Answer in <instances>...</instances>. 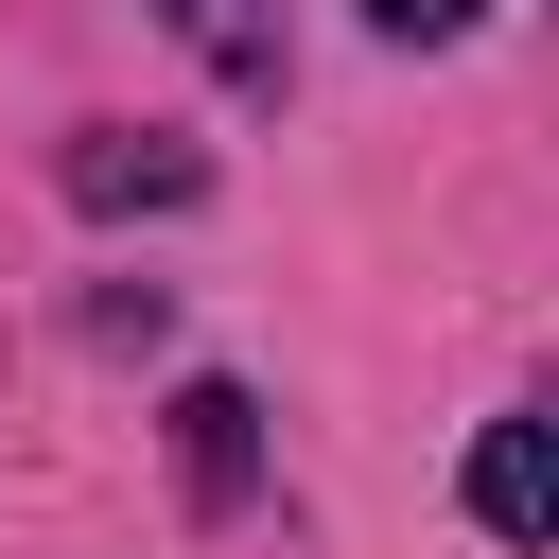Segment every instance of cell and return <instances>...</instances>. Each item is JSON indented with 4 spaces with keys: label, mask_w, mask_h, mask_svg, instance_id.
<instances>
[{
    "label": "cell",
    "mask_w": 559,
    "mask_h": 559,
    "mask_svg": "<svg viewBox=\"0 0 559 559\" xmlns=\"http://www.w3.org/2000/svg\"><path fill=\"white\" fill-rule=\"evenodd\" d=\"M175 489L192 507H245L262 489V402L245 384H175Z\"/></svg>",
    "instance_id": "1"
},
{
    "label": "cell",
    "mask_w": 559,
    "mask_h": 559,
    "mask_svg": "<svg viewBox=\"0 0 559 559\" xmlns=\"http://www.w3.org/2000/svg\"><path fill=\"white\" fill-rule=\"evenodd\" d=\"M472 524H489V542H542V524H559V472H542V419H489V437H472Z\"/></svg>",
    "instance_id": "2"
},
{
    "label": "cell",
    "mask_w": 559,
    "mask_h": 559,
    "mask_svg": "<svg viewBox=\"0 0 559 559\" xmlns=\"http://www.w3.org/2000/svg\"><path fill=\"white\" fill-rule=\"evenodd\" d=\"M70 192H87V210H175L192 157H175V140H70Z\"/></svg>",
    "instance_id": "3"
},
{
    "label": "cell",
    "mask_w": 559,
    "mask_h": 559,
    "mask_svg": "<svg viewBox=\"0 0 559 559\" xmlns=\"http://www.w3.org/2000/svg\"><path fill=\"white\" fill-rule=\"evenodd\" d=\"M157 17H175L227 87H280V0H157Z\"/></svg>",
    "instance_id": "4"
},
{
    "label": "cell",
    "mask_w": 559,
    "mask_h": 559,
    "mask_svg": "<svg viewBox=\"0 0 559 559\" xmlns=\"http://www.w3.org/2000/svg\"><path fill=\"white\" fill-rule=\"evenodd\" d=\"M367 17H384V35H419V52H437V35H472V17H489V0H367Z\"/></svg>",
    "instance_id": "5"
}]
</instances>
